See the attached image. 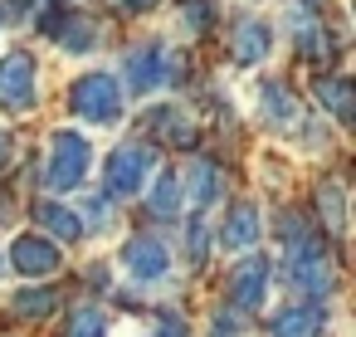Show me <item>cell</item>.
<instances>
[{
    "instance_id": "cell-1",
    "label": "cell",
    "mask_w": 356,
    "mask_h": 337,
    "mask_svg": "<svg viewBox=\"0 0 356 337\" xmlns=\"http://www.w3.org/2000/svg\"><path fill=\"white\" fill-rule=\"evenodd\" d=\"M88 162H93V147L83 142V132H54L49 137V157H44V186L49 191H74L83 186L88 176Z\"/></svg>"
},
{
    "instance_id": "cell-2",
    "label": "cell",
    "mask_w": 356,
    "mask_h": 337,
    "mask_svg": "<svg viewBox=\"0 0 356 337\" xmlns=\"http://www.w3.org/2000/svg\"><path fill=\"white\" fill-rule=\"evenodd\" d=\"M122 74H127V84H132L137 93H147V88L176 84V79H181V59H176V49H166V45L156 40V45L132 49L127 64H122Z\"/></svg>"
},
{
    "instance_id": "cell-3",
    "label": "cell",
    "mask_w": 356,
    "mask_h": 337,
    "mask_svg": "<svg viewBox=\"0 0 356 337\" xmlns=\"http://www.w3.org/2000/svg\"><path fill=\"white\" fill-rule=\"evenodd\" d=\"M283 274H288V283L302 288V293H327V288H332V259H327V249L317 244V235H307V240H298V244L288 249Z\"/></svg>"
},
{
    "instance_id": "cell-4",
    "label": "cell",
    "mask_w": 356,
    "mask_h": 337,
    "mask_svg": "<svg viewBox=\"0 0 356 337\" xmlns=\"http://www.w3.org/2000/svg\"><path fill=\"white\" fill-rule=\"evenodd\" d=\"M122 108V84L113 74H83L74 84V113L83 123H113Z\"/></svg>"
},
{
    "instance_id": "cell-5",
    "label": "cell",
    "mask_w": 356,
    "mask_h": 337,
    "mask_svg": "<svg viewBox=\"0 0 356 337\" xmlns=\"http://www.w3.org/2000/svg\"><path fill=\"white\" fill-rule=\"evenodd\" d=\"M152 166H156V152H152V147H142V142L118 147V152L108 157V196H132V191H142V181L152 176Z\"/></svg>"
},
{
    "instance_id": "cell-6",
    "label": "cell",
    "mask_w": 356,
    "mask_h": 337,
    "mask_svg": "<svg viewBox=\"0 0 356 337\" xmlns=\"http://www.w3.org/2000/svg\"><path fill=\"white\" fill-rule=\"evenodd\" d=\"M30 103H35V59L25 49H10L0 59V108L25 113Z\"/></svg>"
},
{
    "instance_id": "cell-7",
    "label": "cell",
    "mask_w": 356,
    "mask_h": 337,
    "mask_svg": "<svg viewBox=\"0 0 356 337\" xmlns=\"http://www.w3.org/2000/svg\"><path fill=\"white\" fill-rule=\"evenodd\" d=\"M122 269H127V279H137V283H156V279L171 274V249H166L156 235H137V240L122 244Z\"/></svg>"
},
{
    "instance_id": "cell-8",
    "label": "cell",
    "mask_w": 356,
    "mask_h": 337,
    "mask_svg": "<svg viewBox=\"0 0 356 337\" xmlns=\"http://www.w3.org/2000/svg\"><path fill=\"white\" fill-rule=\"evenodd\" d=\"M10 264H15V274L44 279V274L59 269V244H49L44 235H20V240L10 244Z\"/></svg>"
},
{
    "instance_id": "cell-9",
    "label": "cell",
    "mask_w": 356,
    "mask_h": 337,
    "mask_svg": "<svg viewBox=\"0 0 356 337\" xmlns=\"http://www.w3.org/2000/svg\"><path fill=\"white\" fill-rule=\"evenodd\" d=\"M259 118H264L268 127H278V132H293L298 118H302V108H298L293 88H283V84H264V88H259Z\"/></svg>"
},
{
    "instance_id": "cell-10",
    "label": "cell",
    "mask_w": 356,
    "mask_h": 337,
    "mask_svg": "<svg viewBox=\"0 0 356 337\" xmlns=\"http://www.w3.org/2000/svg\"><path fill=\"white\" fill-rule=\"evenodd\" d=\"M264 293H268V264H264V259L234 264V274H229V298H234L239 308H259Z\"/></svg>"
},
{
    "instance_id": "cell-11",
    "label": "cell",
    "mask_w": 356,
    "mask_h": 337,
    "mask_svg": "<svg viewBox=\"0 0 356 337\" xmlns=\"http://www.w3.org/2000/svg\"><path fill=\"white\" fill-rule=\"evenodd\" d=\"M288 25H293L298 49H302L307 59H317V64H327V59H332V35H327V25H322V20H312L307 10H293V15H288Z\"/></svg>"
},
{
    "instance_id": "cell-12",
    "label": "cell",
    "mask_w": 356,
    "mask_h": 337,
    "mask_svg": "<svg viewBox=\"0 0 356 337\" xmlns=\"http://www.w3.org/2000/svg\"><path fill=\"white\" fill-rule=\"evenodd\" d=\"M147 127H152L161 142H176V147H186V142L195 137V123H191L181 108H152V113H147Z\"/></svg>"
},
{
    "instance_id": "cell-13",
    "label": "cell",
    "mask_w": 356,
    "mask_h": 337,
    "mask_svg": "<svg viewBox=\"0 0 356 337\" xmlns=\"http://www.w3.org/2000/svg\"><path fill=\"white\" fill-rule=\"evenodd\" d=\"M40 225H44V235H54V240H64V244L83 240V215H74V210L59 205V201H44V205H40Z\"/></svg>"
},
{
    "instance_id": "cell-14",
    "label": "cell",
    "mask_w": 356,
    "mask_h": 337,
    "mask_svg": "<svg viewBox=\"0 0 356 337\" xmlns=\"http://www.w3.org/2000/svg\"><path fill=\"white\" fill-rule=\"evenodd\" d=\"M268 35H273V30H268L264 20H244V25L234 30V59H239V64H259V59L268 54Z\"/></svg>"
},
{
    "instance_id": "cell-15",
    "label": "cell",
    "mask_w": 356,
    "mask_h": 337,
    "mask_svg": "<svg viewBox=\"0 0 356 337\" xmlns=\"http://www.w3.org/2000/svg\"><path fill=\"white\" fill-rule=\"evenodd\" d=\"M322 308H288L273 318V337H317L322 332Z\"/></svg>"
},
{
    "instance_id": "cell-16",
    "label": "cell",
    "mask_w": 356,
    "mask_h": 337,
    "mask_svg": "<svg viewBox=\"0 0 356 337\" xmlns=\"http://www.w3.org/2000/svg\"><path fill=\"white\" fill-rule=\"evenodd\" d=\"M44 30H49L59 45H69V49H93V45H98V40H93V35H98V25H93V20H79V15H74V20L49 15V20H44Z\"/></svg>"
},
{
    "instance_id": "cell-17",
    "label": "cell",
    "mask_w": 356,
    "mask_h": 337,
    "mask_svg": "<svg viewBox=\"0 0 356 337\" xmlns=\"http://www.w3.org/2000/svg\"><path fill=\"white\" fill-rule=\"evenodd\" d=\"M259 240V210L254 205H239L229 220H225V244L229 249H249Z\"/></svg>"
},
{
    "instance_id": "cell-18",
    "label": "cell",
    "mask_w": 356,
    "mask_h": 337,
    "mask_svg": "<svg viewBox=\"0 0 356 337\" xmlns=\"http://www.w3.org/2000/svg\"><path fill=\"white\" fill-rule=\"evenodd\" d=\"M317 103L332 108L337 123H346V118H351V84H346V79H322V84H317Z\"/></svg>"
},
{
    "instance_id": "cell-19",
    "label": "cell",
    "mask_w": 356,
    "mask_h": 337,
    "mask_svg": "<svg viewBox=\"0 0 356 337\" xmlns=\"http://www.w3.org/2000/svg\"><path fill=\"white\" fill-rule=\"evenodd\" d=\"M54 303H59V293H54V288H25V293H15V298H10V308H15L20 318H49V313H54Z\"/></svg>"
},
{
    "instance_id": "cell-20",
    "label": "cell",
    "mask_w": 356,
    "mask_h": 337,
    "mask_svg": "<svg viewBox=\"0 0 356 337\" xmlns=\"http://www.w3.org/2000/svg\"><path fill=\"white\" fill-rule=\"evenodd\" d=\"M152 210H156L161 220H171V215L181 210V186H176L171 171H161V176L152 181Z\"/></svg>"
},
{
    "instance_id": "cell-21",
    "label": "cell",
    "mask_w": 356,
    "mask_h": 337,
    "mask_svg": "<svg viewBox=\"0 0 356 337\" xmlns=\"http://www.w3.org/2000/svg\"><path fill=\"white\" fill-rule=\"evenodd\" d=\"M191 201H200V205H210L215 196H220V171H215V162H195L191 166Z\"/></svg>"
},
{
    "instance_id": "cell-22",
    "label": "cell",
    "mask_w": 356,
    "mask_h": 337,
    "mask_svg": "<svg viewBox=\"0 0 356 337\" xmlns=\"http://www.w3.org/2000/svg\"><path fill=\"white\" fill-rule=\"evenodd\" d=\"M69 337H108V318L98 308H79L69 318Z\"/></svg>"
},
{
    "instance_id": "cell-23",
    "label": "cell",
    "mask_w": 356,
    "mask_h": 337,
    "mask_svg": "<svg viewBox=\"0 0 356 337\" xmlns=\"http://www.w3.org/2000/svg\"><path fill=\"white\" fill-rule=\"evenodd\" d=\"M341 186L332 181V186H322V210H327V220H332V230H341Z\"/></svg>"
},
{
    "instance_id": "cell-24",
    "label": "cell",
    "mask_w": 356,
    "mask_h": 337,
    "mask_svg": "<svg viewBox=\"0 0 356 337\" xmlns=\"http://www.w3.org/2000/svg\"><path fill=\"white\" fill-rule=\"evenodd\" d=\"M205 235H210V230L195 220V225H191V259H195V264H205V249H210V240H205Z\"/></svg>"
},
{
    "instance_id": "cell-25",
    "label": "cell",
    "mask_w": 356,
    "mask_h": 337,
    "mask_svg": "<svg viewBox=\"0 0 356 337\" xmlns=\"http://www.w3.org/2000/svg\"><path fill=\"white\" fill-rule=\"evenodd\" d=\"M156 337H186V322H181L176 313H161V318H156Z\"/></svg>"
},
{
    "instance_id": "cell-26",
    "label": "cell",
    "mask_w": 356,
    "mask_h": 337,
    "mask_svg": "<svg viewBox=\"0 0 356 337\" xmlns=\"http://www.w3.org/2000/svg\"><path fill=\"white\" fill-rule=\"evenodd\" d=\"M210 337H244V332H239V322H234L229 313H220V318L210 322Z\"/></svg>"
},
{
    "instance_id": "cell-27",
    "label": "cell",
    "mask_w": 356,
    "mask_h": 337,
    "mask_svg": "<svg viewBox=\"0 0 356 337\" xmlns=\"http://www.w3.org/2000/svg\"><path fill=\"white\" fill-rule=\"evenodd\" d=\"M10 152H15V137H10L6 127H0V166H6V162H10Z\"/></svg>"
},
{
    "instance_id": "cell-28",
    "label": "cell",
    "mask_w": 356,
    "mask_h": 337,
    "mask_svg": "<svg viewBox=\"0 0 356 337\" xmlns=\"http://www.w3.org/2000/svg\"><path fill=\"white\" fill-rule=\"evenodd\" d=\"M25 10H30V0H6V15H10V20H20Z\"/></svg>"
}]
</instances>
